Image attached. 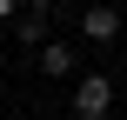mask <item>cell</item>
Masks as SVG:
<instances>
[{
	"label": "cell",
	"instance_id": "4",
	"mask_svg": "<svg viewBox=\"0 0 127 120\" xmlns=\"http://www.w3.org/2000/svg\"><path fill=\"white\" fill-rule=\"evenodd\" d=\"M27 13V0H0V20H20Z\"/></svg>",
	"mask_w": 127,
	"mask_h": 120
},
{
	"label": "cell",
	"instance_id": "3",
	"mask_svg": "<svg viewBox=\"0 0 127 120\" xmlns=\"http://www.w3.org/2000/svg\"><path fill=\"white\" fill-rule=\"evenodd\" d=\"M33 60H40V73H47V80H74V73H80L74 40H40V47H33Z\"/></svg>",
	"mask_w": 127,
	"mask_h": 120
},
{
	"label": "cell",
	"instance_id": "5",
	"mask_svg": "<svg viewBox=\"0 0 127 120\" xmlns=\"http://www.w3.org/2000/svg\"><path fill=\"white\" fill-rule=\"evenodd\" d=\"M27 13H54V0H27Z\"/></svg>",
	"mask_w": 127,
	"mask_h": 120
},
{
	"label": "cell",
	"instance_id": "1",
	"mask_svg": "<svg viewBox=\"0 0 127 120\" xmlns=\"http://www.w3.org/2000/svg\"><path fill=\"white\" fill-rule=\"evenodd\" d=\"M67 107H74V120H107L114 114V80H107V73H80Z\"/></svg>",
	"mask_w": 127,
	"mask_h": 120
},
{
	"label": "cell",
	"instance_id": "2",
	"mask_svg": "<svg viewBox=\"0 0 127 120\" xmlns=\"http://www.w3.org/2000/svg\"><path fill=\"white\" fill-rule=\"evenodd\" d=\"M80 33H87L94 47H114V40H121V7H107V0L80 7Z\"/></svg>",
	"mask_w": 127,
	"mask_h": 120
}]
</instances>
